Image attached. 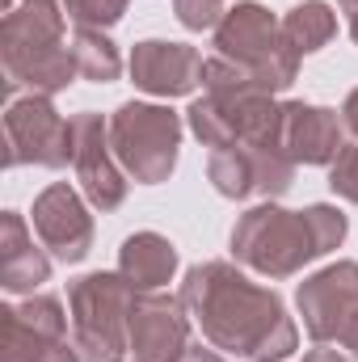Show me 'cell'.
<instances>
[{
    "mask_svg": "<svg viewBox=\"0 0 358 362\" xmlns=\"http://www.w3.org/2000/svg\"><path fill=\"white\" fill-rule=\"evenodd\" d=\"M118 266H122V278L135 291H161L178 270V249L156 232H139V236H131L122 245Z\"/></svg>",
    "mask_w": 358,
    "mask_h": 362,
    "instance_id": "cell-17",
    "label": "cell"
},
{
    "mask_svg": "<svg viewBox=\"0 0 358 362\" xmlns=\"http://www.w3.org/2000/svg\"><path fill=\"white\" fill-rule=\"evenodd\" d=\"M299 312L312 341H350L358 329V262H337L299 286Z\"/></svg>",
    "mask_w": 358,
    "mask_h": 362,
    "instance_id": "cell-9",
    "label": "cell"
},
{
    "mask_svg": "<svg viewBox=\"0 0 358 362\" xmlns=\"http://www.w3.org/2000/svg\"><path fill=\"white\" fill-rule=\"evenodd\" d=\"M4 4H13V0H4Z\"/></svg>",
    "mask_w": 358,
    "mask_h": 362,
    "instance_id": "cell-27",
    "label": "cell"
},
{
    "mask_svg": "<svg viewBox=\"0 0 358 362\" xmlns=\"http://www.w3.org/2000/svg\"><path fill=\"white\" fill-rule=\"evenodd\" d=\"M4 139H8V165H47L59 169L72 160V122L55 114V105L42 93L13 97L4 114Z\"/></svg>",
    "mask_w": 358,
    "mask_h": 362,
    "instance_id": "cell-8",
    "label": "cell"
},
{
    "mask_svg": "<svg viewBox=\"0 0 358 362\" xmlns=\"http://www.w3.org/2000/svg\"><path fill=\"white\" fill-rule=\"evenodd\" d=\"M72 165H76V177L85 185V194H89L93 206H101V211H114L122 198H127V181H122V169L114 165V156H110V127L101 122V114H76L72 118Z\"/></svg>",
    "mask_w": 358,
    "mask_h": 362,
    "instance_id": "cell-12",
    "label": "cell"
},
{
    "mask_svg": "<svg viewBox=\"0 0 358 362\" xmlns=\"http://www.w3.org/2000/svg\"><path fill=\"white\" fill-rule=\"evenodd\" d=\"M34 232L59 262H81L93 245V219L72 185H47L34 202Z\"/></svg>",
    "mask_w": 358,
    "mask_h": 362,
    "instance_id": "cell-13",
    "label": "cell"
},
{
    "mask_svg": "<svg viewBox=\"0 0 358 362\" xmlns=\"http://www.w3.org/2000/svg\"><path fill=\"white\" fill-rule=\"evenodd\" d=\"M333 34H337V17H333L329 4H321V0L295 4V8L282 17V38H287V47H291L295 55L321 51Z\"/></svg>",
    "mask_w": 358,
    "mask_h": 362,
    "instance_id": "cell-18",
    "label": "cell"
},
{
    "mask_svg": "<svg viewBox=\"0 0 358 362\" xmlns=\"http://www.w3.org/2000/svg\"><path fill=\"white\" fill-rule=\"evenodd\" d=\"M178 139H181V122H178V114L165 110V105L127 101L114 114V122H110V144H114L118 165L135 181H144V185L165 181L173 173Z\"/></svg>",
    "mask_w": 358,
    "mask_h": 362,
    "instance_id": "cell-6",
    "label": "cell"
},
{
    "mask_svg": "<svg viewBox=\"0 0 358 362\" xmlns=\"http://www.w3.org/2000/svg\"><path fill=\"white\" fill-rule=\"evenodd\" d=\"M127 337H131L135 362H181V354L190 350L185 303L161 291H135Z\"/></svg>",
    "mask_w": 358,
    "mask_h": 362,
    "instance_id": "cell-10",
    "label": "cell"
},
{
    "mask_svg": "<svg viewBox=\"0 0 358 362\" xmlns=\"http://www.w3.org/2000/svg\"><path fill=\"white\" fill-rule=\"evenodd\" d=\"M181 303L215 350L245 354L253 362H278L295 350V325L287 320L282 299L266 286H253L224 262L194 266L185 274Z\"/></svg>",
    "mask_w": 358,
    "mask_h": 362,
    "instance_id": "cell-1",
    "label": "cell"
},
{
    "mask_svg": "<svg viewBox=\"0 0 358 362\" xmlns=\"http://www.w3.org/2000/svg\"><path fill=\"white\" fill-rule=\"evenodd\" d=\"M342 122H346L350 139L342 144V152H337V160H333V169H329V185H333L342 198L358 202V89L346 97Z\"/></svg>",
    "mask_w": 358,
    "mask_h": 362,
    "instance_id": "cell-20",
    "label": "cell"
},
{
    "mask_svg": "<svg viewBox=\"0 0 358 362\" xmlns=\"http://www.w3.org/2000/svg\"><path fill=\"white\" fill-rule=\"evenodd\" d=\"M173 8L185 30H207L224 21V0H173Z\"/></svg>",
    "mask_w": 358,
    "mask_h": 362,
    "instance_id": "cell-22",
    "label": "cell"
},
{
    "mask_svg": "<svg viewBox=\"0 0 358 362\" xmlns=\"http://www.w3.org/2000/svg\"><path fill=\"white\" fill-rule=\"evenodd\" d=\"M337 4H342V8H354L358 0H337Z\"/></svg>",
    "mask_w": 358,
    "mask_h": 362,
    "instance_id": "cell-26",
    "label": "cell"
},
{
    "mask_svg": "<svg viewBox=\"0 0 358 362\" xmlns=\"http://www.w3.org/2000/svg\"><path fill=\"white\" fill-rule=\"evenodd\" d=\"M342 236H346V215L333 206H308V211L253 206L232 232V253L249 270L287 278L304 262L337 249Z\"/></svg>",
    "mask_w": 358,
    "mask_h": 362,
    "instance_id": "cell-2",
    "label": "cell"
},
{
    "mask_svg": "<svg viewBox=\"0 0 358 362\" xmlns=\"http://www.w3.org/2000/svg\"><path fill=\"white\" fill-rule=\"evenodd\" d=\"M0 350L4 362H81L76 346H68V316L51 295L0 308Z\"/></svg>",
    "mask_w": 358,
    "mask_h": 362,
    "instance_id": "cell-7",
    "label": "cell"
},
{
    "mask_svg": "<svg viewBox=\"0 0 358 362\" xmlns=\"http://www.w3.org/2000/svg\"><path fill=\"white\" fill-rule=\"evenodd\" d=\"M51 274V262L34 249V240L25 236V223L21 215L4 211L0 219V282L13 291V295H25L34 291L38 282H47Z\"/></svg>",
    "mask_w": 358,
    "mask_h": 362,
    "instance_id": "cell-16",
    "label": "cell"
},
{
    "mask_svg": "<svg viewBox=\"0 0 358 362\" xmlns=\"http://www.w3.org/2000/svg\"><path fill=\"white\" fill-rule=\"evenodd\" d=\"M131 299L135 286L122 274H89L76 278L68 291L72 303V346L81 362H122L131 337H127V320H131Z\"/></svg>",
    "mask_w": 358,
    "mask_h": 362,
    "instance_id": "cell-4",
    "label": "cell"
},
{
    "mask_svg": "<svg viewBox=\"0 0 358 362\" xmlns=\"http://www.w3.org/2000/svg\"><path fill=\"white\" fill-rule=\"evenodd\" d=\"M346 13H350V34H354V42H358V4L354 8H346Z\"/></svg>",
    "mask_w": 358,
    "mask_h": 362,
    "instance_id": "cell-24",
    "label": "cell"
},
{
    "mask_svg": "<svg viewBox=\"0 0 358 362\" xmlns=\"http://www.w3.org/2000/svg\"><path fill=\"white\" fill-rule=\"evenodd\" d=\"M346 346L354 350V358H358V329H354V333H350V341H346Z\"/></svg>",
    "mask_w": 358,
    "mask_h": 362,
    "instance_id": "cell-25",
    "label": "cell"
},
{
    "mask_svg": "<svg viewBox=\"0 0 358 362\" xmlns=\"http://www.w3.org/2000/svg\"><path fill=\"white\" fill-rule=\"evenodd\" d=\"M295 177V160L274 144H245V148H219L211 152V181L228 198L249 194H282Z\"/></svg>",
    "mask_w": 358,
    "mask_h": 362,
    "instance_id": "cell-11",
    "label": "cell"
},
{
    "mask_svg": "<svg viewBox=\"0 0 358 362\" xmlns=\"http://www.w3.org/2000/svg\"><path fill=\"white\" fill-rule=\"evenodd\" d=\"M72 59H76V72H81L85 81H97V85H110V81H118V72H122V59H118L114 42H110L101 30H81V25H76Z\"/></svg>",
    "mask_w": 358,
    "mask_h": 362,
    "instance_id": "cell-19",
    "label": "cell"
},
{
    "mask_svg": "<svg viewBox=\"0 0 358 362\" xmlns=\"http://www.w3.org/2000/svg\"><path fill=\"white\" fill-rule=\"evenodd\" d=\"M131 76L144 93L156 97H181L202 85V55L181 42H139L131 51Z\"/></svg>",
    "mask_w": 358,
    "mask_h": 362,
    "instance_id": "cell-15",
    "label": "cell"
},
{
    "mask_svg": "<svg viewBox=\"0 0 358 362\" xmlns=\"http://www.w3.org/2000/svg\"><path fill=\"white\" fill-rule=\"evenodd\" d=\"M64 13L81 30H101V25H114L127 13V0H64Z\"/></svg>",
    "mask_w": 358,
    "mask_h": 362,
    "instance_id": "cell-21",
    "label": "cell"
},
{
    "mask_svg": "<svg viewBox=\"0 0 358 362\" xmlns=\"http://www.w3.org/2000/svg\"><path fill=\"white\" fill-rule=\"evenodd\" d=\"M181 362H224L215 350H202V346H190L185 354H181Z\"/></svg>",
    "mask_w": 358,
    "mask_h": 362,
    "instance_id": "cell-23",
    "label": "cell"
},
{
    "mask_svg": "<svg viewBox=\"0 0 358 362\" xmlns=\"http://www.w3.org/2000/svg\"><path fill=\"white\" fill-rule=\"evenodd\" d=\"M4 72H8V101L13 93H59L72 85L76 59L64 42V13L55 0H21L4 17Z\"/></svg>",
    "mask_w": 358,
    "mask_h": 362,
    "instance_id": "cell-3",
    "label": "cell"
},
{
    "mask_svg": "<svg viewBox=\"0 0 358 362\" xmlns=\"http://www.w3.org/2000/svg\"><path fill=\"white\" fill-rule=\"evenodd\" d=\"M278 144L295 165H333L342 152V122L333 110L291 101L278 114Z\"/></svg>",
    "mask_w": 358,
    "mask_h": 362,
    "instance_id": "cell-14",
    "label": "cell"
},
{
    "mask_svg": "<svg viewBox=\"0 0 358 362\" xmlns=\"http://www.w3.org/2000/svg\"><path fill=\"white\" fill-rule=\"evenodd\" d=\"M215 47L224 59H232L236 68L253 72L270 93L287 89L299 72V55L287 47L282 38V21H274L262 4H236L224 13V21L215 25Z\"/></svg>",
    "mask_w": 358,
    "mask_h": 362,
    "instance_id": "cell-5",
    "label": "cell"
}]
</instances>
